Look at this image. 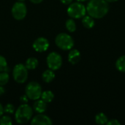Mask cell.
Listing matches in <instances>:
<instances>
[{"mask_svg": "<svg viewBox=\"0 0 125 125\" xmlns=\"http://www.w3.org/2000/svg\"><path fill=\"white\" fill-rule=\"evenodd\" d=\"M86 8L88 14L97 19L105 17L109 11L108 2L105 0H90Z\"/></svg>", "mask_w": 125, "mask_h": 125, "instance_id": "obj_1", "label": "cell"}, {"mask_svg": "<svg viewBox=\"0 0 125 125\" xmlns=\"http://www.w3.org/2000/svg\"><path fill=\"white\" fill-rule=\"evenodd\" d=\"M33 116V110L27 103L21 105L15 111V119L18 124L23 125L29 122Z\"/></svg>", "mask_w": 125, "mask_h": 125, "instance_id": "obj_2", "label": "cell"}, {"mask_svg": "<svg viewBox=\"0 0 125 125\" xmlns=\"http://www.w3.org/2000/svg\"><path fill=\"white\" fill-rule=\"evenodd\" d=\"M55 43L58 48L64 51H69L74 46L73 37L67 33H60L55 38Z\"/></svg>", "mask_w": 125, "mask_h": 125, "instance_id": "obj_3", "label": "cell"}, {"mask_svg": "<svg viewBox=\"0 0 125 125\" xmlns=\"http://www.w3.org/2000/svg\"><path fill=\"white\" fill-rule=\"evenodd\" d=\"M67 12L70 18L73 19H79L86 15V8L82 3L79 1L73 2L70 4Z\"/></svg>", "mask_w": 125, "mask_h": 125, "instance_id": "obj_4", "label": "cell"}, {"mask_svg": "<svg viewBox=\"0 0 125 125\" xmlns=\"http://www.w3.org/2000/svg\"><path fill=\"white\" fill-rule=\"evenodd\" d=\"M28 69L25 64H18L12 70V77L15 81L18 83H23L27 81L28 78Z\"/></svg>", "mask_w": 125, "mask_h": 125, "instance_id": "obj_5", "label": "cell"}, {"mask_svg": "<svg viewBox=\"0 0 125 125\" xmlns=\"http://www.w3.org/2000/svg\"><path fill=\"white\" fill-rule=\"evenodd\" d=\"M42 87L41 86L35 81H31L29 83L25 88V93L29 100H36L40 98L42 94Z\"/></svg>", "mask_w": 125, "mask_h": 125, "instance_id": "obj_6", "label": "cell"}, {"mask_svg": "<svg viewBox=\"0 0 125 125\" xmlns=\"http://www.w3.org/2000/svg\"><path fill=\"white\" fill-rule=\"evenodd\" d=\"M11 12H12V17L15 20L21 21L26 17L27 14L26 5L23 1H18L13 4L12 10H11Z\"/></svg>", "mask_w": 125, "mask_h": 125, "instance_id": "obj_7", "label": "cell"}, {"mask_svg": "<svg viewBox=\"0 0 125 125\" xmlns=\"http://www.w3.org/2000/svg\"><path fill=\"white\" fill-rule=\"evenodd\" d=\"M46 62L49 69L53 71L57 70L60 69L62 65V57L56 52H51L48 55Z\"/></svg>", "mask_w": 125, "mask_h": 125, "instance_id": "obj_8", "label": "cell"}, {"mask_svg": "<svg viewBox=\"0 0 125 125\" xmlns=\"http://www.w3.org/2000/svg\"><path fill=\"white\" fill-rule=\"evenodd\" d=\"M49 45H50L49 41L43 37L37 38L32 44V47L34 50L38 53L46 51L48 49Z\"/></svg>", "mask_w": 125, "mask_h": 125, "instance_id": "obj_9", "label": "cell"}, {"mask_svg": "<svg viewBox=\"0 0 125 125\" xmlns=\"http://www.w3.org/2000/svg\"><path fill=\"white\" fill-rule=\"evenodd\" d=\"M51 119L46 115L39 114L31 119V125H52Z\"/></svg>", "mask_w": 125, "mask_h": 125, "instance_id": "obj_10", "label": "cell"}, {"mask_svg": "<svg viewBox=\"0 0 125 125\" xmlns=\"http://www.w3.org/2000/svg\"><path fill=\"white\" fill-rule=\"evenodd\" d=\"M81 53L77 49H70L68 54V61L72 64H78L81 60Z\"/></svg>", "mask_w": 125, "mask_h": 125, "instance_id": "obj_11", "label": "cell"}, {"mask_svg": "<svg viewBox=\"0 0 125 125\" xmlns=\"http://www.w3.org/2000/svg\"><path fill=\"white\" fill-rule=\"evenodd\" d=\"M35 102L33 104V108L34 110L38 113V114H43L45 112L46 109H47V103L43 101L42 99L40 100H34Z\"/></svg>", "mask_w": 125, "mask_h": 125, "instance_id": "obj_12", "label": "cell"}, {"mask_svg": "<svg viewBox=\"0 0 125 125\" xmlns=\"http://www.w3.org/2000/svg\"><path fill=\"white\" fill-rule=\"evenodd\" d=\"M54 78H55V73L53 70L51 69L45 70L42 74V79L46 83H49L52 82L54 80Z\"/></svg>", "mask_w": 125, "mask_h": 125, "instance_id": "obj_13", "label": "cell"}, {"mask_svg": "<svg viewBox=\"0 0 125 125\" xmlns=\"http://www.w3.org/2000/svg\"><path fill=\"white\" fill-rule=\"evenodd\" d=\"M82 24L86 29H92L94 26L95 24L94 18L90 16L89 15H84L82 18Z\"/></svg>", "mask_w": 125, "mask_h": 125, "instance_id": "obj_14", "label": "cell"}, {"mask_svg": "<svg viewBox=\"0 0 125 125\" xmlns=\"http://www.w3.org/2000/svg\"><path fill=\"white\" fill-rule=\"evenodd\" d=\"M39 64V62L37 59L34 57H30L27 59L25 63V66L28 70H34L37 67Z\"/></svg>", "mask_w": 125, "mask_h": 125, "instance_id": "obj_15", "label": "cell"}, {"mask_svg": "<svg viewBox=\"0 0 125 125\" xmlns=\"http://www.w3.org/2000/svg\"><path fill=\"white\" fill-rule=\"evenodd\" d=\"M40 98L43 101H45L46 103H51L53 101V100L54 98V94L51 91L47 90V91H45V92H42Z\"/></svg>", "mask_w": 125, "mask_h": 125, "instance_id": "obj_16", "label": "cell"}, {"mask_svg": "<svg viewBox=\"0 0 125 125\" xmlns=\"http://www.w3.org/2000/svg\"><path fill=\"white\" fill-rule=\"evenodd\" d=\"M116 67L119 71L122 73H125V55L120 56L116 60Z\"/></svg>", "mask_w": 125, "mask_h": 125, "instance_id": "obj_17", "label": "cell"}, {"mask_svg": "<svg viewBox=\"0 0 125 125\" xmlns=\"http://www.w3.org/2000/svg\"><path fill=\"white\" fill-rule=\"evenodd\" d=\"M108 121V119L104 113H99L95 116V122L98 125H106Z\"/></svg>", "mask_w": 125, "mask_h": 125, "instance_id": "obj_18", "label": "cell"}, {"mask_svg": "<svg viewBox=\"0 0 125 125\" xmlns=\"http://www.w3.org/2000/svg\"><path fill=\"white\" fill-rule=\"evenodd\" d=\"M65 26L70 32H74L76 30V23L72 18L67 20L65 23Z\"/></svg>", "mask_w": 125, "mask_h": 125, "instance_id": "obj_19", "label": "cell"}, {"mask_svg": "<svg viewBox=\"0 0 125 125\" xmlns=\"http://www.w3.org/2000/svg\"><path fill=\"white\" fill-rule=\"evenodd\" d=\"M10 80V75L7 71H2L0 72V85L5 86Z\"/></svg>", "mask_w": 125, "mask_h": 125, "instance_id": "obj_20", "label": "cell"}, {"mask_svg": "<svg viewBox=\"0 0 125 125\" xmlns=\"http://www.w3.org/2000/svg\"><path fill=\"white\" fill-rule=\"evenodd\" d=\"M7 59L1 55H0V72L7 71Z\"/></svg>", "mask_w": 125, "mask_h": 125, "instance_id": "obj_21", "label": "cell"}, {"mask_svg": "<svg viewBox=\"0 0 125 125\" xmlns=\"http://www.w3.org/2000/svg\"><path fill=\"white\" fill-rule=\"evenodd\" d=\"M15 108L11 103H8V104H7L4 107V112L6 113V114H15Z\"/></svg>", "mask_w": 125, "mask_h": 125, "instance_id": "obj_22", "label": "cell"}, {"mask_svg": "<svg viewBox=\"0 0 125 125\" xmlns=\"http://www.w3.org/2000/svg\"><path fill=\"white\" fill-rule=\"evenodd\" d=\"M12 121L9 116H3L0 118V125H12Z\"/></svg>", "mask_w": 125, "mask_h": 125, "instance_id": "obj_23", "label": "cell"}, {"mask_svg": "<svg viewBox=\"0 0 125 125\" xmlns=\"http://www.w3.org/2000/svg\"><path fill=\"white\" fill-rule=\"evenodd\" d=\"M108 125H120L121 123L119 121H118L117 119H111L109 121H108L107 124Z\"/></svg>", "mask_w": 125, "mask_h": 125, "instance_id": "obj_24", "label": "cell"}, {"mask_svg": "<svg viewBox=\"0 0 125 125\" xmlns=\"http://www.w3.org/2000/svg\"><path fill=\"white\" fill-rule=\"evenodd\" d=\"M28 101H29V97L26 96V94L22 95V96L20 97V102H21L22 104H26V103H28Z\"/></svg>", "mask_w": 125, "mask_h": 125, "instance_id": "obj_25", "label": "cell"}, {"mask_svg": "<svg viewBox=\"0 0 125 125\" xmlns=\"http://www.w3.org/2000/svg\"><path fill=\"white\" fill-rule=\"evenodd\" d=\"M60 1L64 4H70L73 2V0H60Z\"/></svg>", "mask_w": 125, "mask_h": 125, "instance_id": "obj_26", "label": "cell"}, {"mask_svg": "<svg viewBox=\"0 0 125 125\" xmlns=\"http://www.w3.org/2000/svg\"><path fill=\"white\" fill-rule=\"evenodd\" d=\"M4 92H5V89H4V86L0 85V96L3 95L4 94Z\"/></svg>", "mask_w": 125, "mask_h": 125, "instance_id": "obj_27", "label": "cell"}, {"mask_svg": "<svg viewBox=\"0 0 125 125\" xmlns=\"http://www.w3.org/2000/svg\"><path fill=\"white\" fill-rule=\"evenodd\" d=\"M31 3L33 4H40L41 3L43 0H29Z\"/></svg>", "mask_w": 125, "mask_h": 125, "instance_id": "obj_28", "label": "cell"}, {"mask_svg": "<svg viewBox=\"0 0 125 125\" xmlns=\"http://www.w3.org/2000/svg\"><path fill=\"white\" fill-rule=\"evenodd\" d=\"M4 113V107L2 106L1 104H0V117L3 115Z\"/></svg>", "mask_w": 125, "mask_h": 125, "instance_id": "obj_29", "label": "cell"}, {"mask_svg": "<svg viewBox=\"0 0 125 125\" xmlns=\"http://www.w3.org/2000/svg\"><path fill=\"white\" fill-rule=\"evenodd\" d=\"M107 2H115V1H117L118 0H105Z\"/></svg>", "mask_w": 125, "mask_h": 125, "instance_id": "obj_30", "label": "cell"}, {"mask_svg": "<svg viewBox=\"0 0 125 125\" xmlns=\"http://www.w3.org/2000/svg\"><path fill=\"white\" fill-rule=\"evenodd\" d=\"M77 1H79V2H83V1H88V0H76Z\"/></svg>", "mask_w": 125, "mask_h": 125, "instance_id": "obj_31", "label": "cell"}, {"mask_svg": "<svg viewBox=\"0 0 125 125\" xmlns=\"http://www.w3.org/2000/svg\"><path fill=\"white\" fill-rule=\"evenodd\" d=\"M18 1H23L24 0H18Z\"/></svg>", "mask_w": 125, "mask_h": 125, "instance_id": "obj_32", "label": "cell"}]
</instances>
